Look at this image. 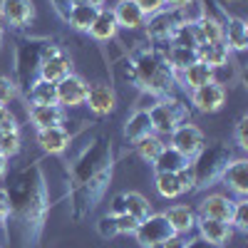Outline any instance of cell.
I'll return each instance as SVG.
<instances>
[{
    "label": "cell",
    "instance_id": "cell-1",
    "mask_svg": "<svg viewBox=\"0 0 248 248\" xmlns=\"http://www.w3.org/2000/svg\"><path fill=\"white\" fill-rule=\"evenodd\" d=\"M5 194L10 206L5 238L15 236L17 248H37L50 214V189L40 161L25 164L23 169H17L10 176Z\"/></svg>",
    "mask_w": 248,
    "mask_h": 248
},
{
    "label": "cell",
    "instance_id": "cell-2",
    "mask_svg": "<svg viewBox=\"0 0 248 248\" xmlns=\"http://www.w3.org/2000/svg\"><path fill=\"white\" fill-rule=\"evenodd\" d=\"M114 176V147L107 134L85 144L67 167V206L72 221L90 218L105 199Z\"/></svg>",
    "mask_w": 248,
    "mask_h": 248
},
{
    "label": "cell",
    "instance_id": "cell-3",
    "mask_svg": "<svg viewBox=\"0 0 248 248\" xmlns=\"http://www.w3.org/2000/svg\"><path fill=\"white\" fill-rule=\"evenodd\" d=\"M129 77L132 82L144 92V94H154V97H169L174 87V72L167 67L159 50L141 47L132 55L129 60Z\"/></svg>",
    "mask_w": 248,
    "mask_h": 248
},
{
    "label": "cell",
    "instance_id": "cell-4",
    "mask_svg": "<svg viewBox=\"0 0 248 248\" xmlns=\"http://www.w3.org/2000/svg\"><path fill=\"white\" fill-rule=\"evenodd\" d=\"M233 159V147L226 141H209L191 156V176H194V191H203L214 186L223 169L229 167V161Z\"/></svg>",
    "mask_w": 248,
    "mask_h": 248
},
{
    "label": "cell",
    "instance_id": "cell-5",
    "mask_svg": "<svg viewBox=\"0 0 248 248\" xmlns=\"http://www.w3.org/2000/svg\"><path fill=\"white\" fill-rule=\"evenodd\" d=\"M52 45V40L47 37H20L15 45V57H13V72H15V85L28 94L30 85L37 79L43 57L47 47Z\"/></svg>",
    "mask_w": 248,
    "mask_h": 248
},
{
    "label": "cell",
    "instance_id": "cell-6",
    "mask_svg": "<svg viewBox=\"0 0 248 248\" xmlns=\"http://www.w3.org/2000/svg\"><path fill=\"white\" fill-rule=\"evenodd\" d=\"M149 117H152L154 134H169L179 127V124L189 122V107L169 94V97H161L149 109Z\"/></svg>",
    "mask_w": 248,
    "mask_h": 248
},
{
    "label": "cell",
    "instance_id": "cell-7",
    "mask_svg": "<svg viewBox=\"0 0 248 248\" xmlns=\"http://www.w3.org/2000/svg\"><path fill=\"white\" fill-rule=\"evenodd\" d=\"M132 236L137 238V243L141 248H161L164 243H167L171 236H176V233H174L171 223L167 221V216H164V214H149L147 218H141L137 223V229H134Z\"/></svg>",
    "mask_w": 248,
    "mask_h": 248
},
{
    "label": "cell",
    "instance_id": "cell-8",
    "mask_svg": "<svg viewBox=\"0 0 248 248\" xmlns=\"http://www.w3.org/2000/svg\"><path fill=\"white\" fill-rule=\"evenodd\" d=\"M179 25H184L181 10L164 8V10L149 15V17H147V25H144V28H147V35L154 40V43H169L171 35H174V30H176Z\"/></svg>",
    "mask_w": 248,
    "mask_h": 248
},
{
    "label": "cell",
    "instance_id": "cell-9",
    "mask_svg": "<svg viewBox=\"0 0 248 248\" xmlns=\"http://www.w3.org/2000/svg\"><path fill=\"white\" fill-rule=\"evenodd\" d=\"M90 85L79 75H67L60 82H55V92H57V105L62 109H75V107H85Z\"/></svg>",
    "mask_w": 248,
    "mask_h": 248
},
{
    "label": "cell",
    "instance_id": "cell-10",
    "mask_svg": "<svg viewBox=\"0 0 248 248\" xmlns=\"http://www.w3.org/2000/svg\"><path fill=\"white\" fill-rule=\"evenodd\" d=\"M72 75V57L62 50L60 45H50L45 57H43V65H40V72L37 77H43L47 82H60L62 77Z\"/></svg>",
    "mask_w": 248,
    "mask_h": 248
},
{
    "label": "cell",
    "instance_id": "cell-11",
    "mask_svg": "<svg viewBox=\"0 0 248 248\" xmlns=\"http://www.w3.org/2000/svg\"><path fill=\"white\" fill-rule=\"evenodd\" d=\"M203 144H206L203 132L191 122H184L174 132H169V147H174L176 152H181L184 156H189V159L203 147Z\"/></svg>",
    "mask_w": 248,
    "mask_h": 248
},
{
    "label": "cell",
    "instance_id": "cell-12",
    "mask_svg": "<svg viewBox=\"0 0 248 248\" xmlns=\"http://www.w3.org/2000/svg\"><path fill=\"white\" fill-rule=\"evenodd\" d=\"M0 15L5 20V28L25 30L35 20V5L32 0H0Z\"/></svg>",
    "mask_w": 248,
    "mask_h": 248
},
{
    "label": "cell",
    "instance_id": "cell-13",
    "mask_svg": "<svg viewBox=\"0 0 248 248\" xmlns=\"http://www.w3.org/2000/svg\"><path fill=\"white\" fill-rule=\"evenodd\" d=\"M226 102V87L221 85V82H206V85L191 90V105L203 112V114H214L223 107Z\"/></svg>",
    "mask_w": 248,
    "mask_h": 248
},
{
    "label": "cell",
    "instance_id": "cell-14",
    "mask_svg": "<svg viewBox=\"0 0 248 248\" xmlns=\"http://www.w3.org/2000/svg\"><path fill=\"white\" fill-rule=\"evenodd\" d=\"M85 107H87L94 117H107V114H112L114 107H117V94H114L112 85H107V82H97V85H90L87 99H85Z\"/></svg>",
    "mask_w": 248,
    "mask_h": 248
},
{
    "label": "cell",
    "instance_id": "cell-15",
    "mask_svg": "<svg viewBox=\"0 0 248 248\" xmlns=\"http://www.w3.org/2000/svg\"><path fill=\"white\" fill-rule=\"evenodd\" d=\"M112 214L114 216L117 214H129L137 221H141L152 214V203H149V199H144L137 191H124V194H117L112 199Z\"/></svg>",
    "mask_w": 248,
    "mask_h": 248
},
{
    "label": "cell",
    "instance_id": "cell-16",
    "mask_svg": "<svg viewBox=\"0 0 248 248\" xmlns=\"http://www.w3.org/2000/svg\"><path fill=\"white\" fill-rule=\"evenodd\" d=\"M218 181H223L238 199H246L248 196V161L243 156H233Z\"/></svg>",
    "mask_w": 248,
    "mask_h": 248
},
{
    "label": "cell",
    "instance_id": "cell-17",
    "mask_svg": "<svg viewBox=\"0 0 248 248\" xmlns=\"http://www.w3.org/2000/svg\"><path fill=\"white\" fill-rule=\"evenodd\" d=\"M196 229H199V238L218 248H226L233 236V229L226 221H214V218H203V216L196 218Z\"/></svg>",
    "mask_w": 248,
    "mask_h": 248
},
{
    "label": "cell",
    "instance_id": "cell-18",
    "mask_svg": "<svg viewBox=\"0 0 248 248\" xmlns=\"http://www.w3.org/2000/svg\"><path fill=\"white\" fill-rule=\"evenodd\" d=\"M233 199L223 196V194H209L206 199H201L199 203V216L203 218H214V221H231V214H233Z\"/></svg>",
    "mask_w": 248,
    "mask_h": 248
},
{
    "label": "cell",
    "instance_id": "cell-19",
    "mask_svg": "<svg viewBox=\"0 0 248 248\" xmlns=\"http://www.w3.org/2000/svg\"><path fill=\"white\" fill-rule=\"evenodd\" d=\"M223 25V43L231 52H243L248 47V25L246 20L233 17V15H226L221 20Z\"/></svg>",
    "mask_w": 248,
    "mask_h": 248
},
{
    "label": "cell",
    "instance_id": "cell-20",
    "mask_svg": "<svg viewBox=\"0 0 248 248\" xmlns=\"http://www.w3.org/2000/svg\"><path fill=\"white\" fill-rule=\"evenodd\" d=\"M70 141H72V132H67L62 124L37 129V144L45 154H62L70 147Z\"/></svg>",
    "mask_w": 248,
    "mask_h": 248
},
{
    "label": "cell",
    "instance_id": "cell-21",
    "mask_svg": "<svg viewBox=\"0 0 248 248\" xmlns=\"http://www.w3.org/2000/svg\"><path fill=\"white\" fill-rule=\"evenodd\" d=\"M117 25L124 30H141L147 25V15L141 13V8L134 3V0H119V3L112 8Z\"/></svg>",
    "mask_w": 248,
    "mask_h": 248
},
{
    "label": "cell",
    "instance_id": "cell-22",
    "mask_svg": "<svg viewBox=\"0 0 248 248\" xmlns=\"http://www.w3.org/2000/svg\"><path fill=\"white\" fill-rule=\"evenodd\" d=\"M28 119L32 122L35 129H45V127H57L65 122V109L60 105H30L28 107Z\"/></svg>",
    "mask_w": 248,
    "mask_h": 248
},
{
    "label": "cell",
    "instance_id": "cell-23",
    "mask_svg": "<svg viewBox=\"0 0 248 248\" xmlns=\"http://www.w3.org/2000/svg\"><path fill=\"white\" fill-rule=\"evenodd\" d=\"M164 216L171 223L176 236H189L196 229V214H194V209H189V206H184V203L169 206V209L164 211Z\"/></svg>",
    "mask_w": 248,
    "mask_h": 248
},
{
    "label": "cell",
    "instance_id": "cell-24",
    "mask_svg": "<svg viewBox=\"0 0 248 248\" xmlns=\"http://www.w3.org/2000/svg\"><path fill=\"white\" fill-rule=\"evenodd\" d=\"M117 32H119V25L114 20L112 8H99V13H97V17H94V23H92L87 35H92L94 40H99V43H109V40L117 37Z\"/></svg>",
    "mask_w": 248,
    "mask_h": 248
},
{
    "label": "cell",
    "instance_id": "cell-25",
    "mask_svg": "<svg viewBox=\"0 0 248 248\" xmlns=\"http://www.w3.org/2000/svg\"><path fill=\"white\" fill-rule=\"evenodd\" d=\"M196 55H199V62H203V65H209L214 72L221 70L229 65V57H231V50L226 47V43L221 40V43H209V45H199L196 47Z\"/></svg>",
    "mask_w": 248,
    "mask_h": 248
},
{
    "label": "cell",
    "instance_id": "cell-26",
    "mask_svg": "<svg viewBox=\"0 0 248 248\" xmlns=\"http://www.w3.org/2000/svg\"><path fill=\"white\" fill-rule=\"evenodd\" d=\"M191 164L189 156H184L181 152H176L174 147H169V144H164V149L159 152V156L154 159V171H169V174H179L181 169H186Z\"/></svg>",
    "mask_w": 248,
    "mask_h": 248
},
{
    "label": "cell",
    "instance_id": "cell-27",
    "mask_svg": "<svg viewBox=\"0 0 248 248\" xmlns=\"http://www.w3.org/2000/svg\"><path fill=\"white\" fill-rule=\"evenodd\" d=\"M147 134H154L152 129V117L147 109H134L129 114V119L124 122V139L127 141H137Z\"/></svg>",
    "mask_w": 248,
    "mask_h": 248
},
{
    "label": "cell",
    "instance_id": "cell-28",
    "mask_svg": "<svg viewBox=\"0 0 248 248\" xmlns=\"http://www.w3.org/2000/svg\"><path fill=\"white\" fill-rule=\"evenodd\" d=\"M97 13H99L97 5L72 3V8H70V13H67V20H65V23H70V28L77 30V32H90V28H92V23H94Z\"/></svg>",
    "mask_w": 248,
    "mask_h": 248
},
{
    "label": "cell",
    "instance_id": "cell-29",
    "mask_svg": "<svg viewBox=\"0 0 248 248\" xmlns=\"http://www.w3.org/2000/svg\"><path fill=\"white\" fill-rule=\"evenodd\" d=\"M161 57H164V62H167V67L174 72V77H176V75H181L186 67L194 65V62L199 60L196 50H189V47H176V45H169V50H164V52H161Z\"/></svg>",
    "mask_w": 248,
    "mask_h": 248
},
{
    "label": "cell",
    "instance_id": "cell-30",
    "mask_svg": "<svg viewBox=\"0 0 248 248\" xmlns=\"http://www.w3.org/2000/svg\"><path fill=\"white\" fill-rule=\"evenodd\" d=\"M179 79H181V85H184V90H196V87H201V85H206V82H211L214 79V70L209 67V65H203V62H194V65H189L181 75H176Z\"/></svg>",
    "mask_w": 248,
    "mask_h": 248
},
{
    "label": "cell",
    "instance_id": "cell-31",
    "mask_svg": "<svg viewBox=\"0 0 248 248\" xmlns=\"http://www.w3.org/2000/svg\"><path fill=\"white\" fill-rule=\"evenodd\" d=\"M194 25H196L199 43H201V45L221 43V40H223V25H221V20L214 17V15H209V10H206V15H201Z\"/></svg>",
    "mask_w": 248,
    "mask_h": 248
},
{
    "label": "cell",
    "instance_id": "cell-32",
    "mask_svg": "<svg viewBox=\"0 0 248 248\" xmlns=\"http://www.w3.org/2000/svg\"><path fill=\"white\" fill-rule=\"evenodd\" d=\"M28 102L30 105H57V92H55V82H47L43 77H37L30 90H28Z\"/></svg>",
    "mask_w": 248,
    "mask_h": 248
},
{
    "label": "cell",
    "instance_id": "cell-33",
    "mask_svg": "<svg viewBox=\"0 0 248 248\" xmlns=\"http://www.w3.org/2000/svg\"><path fill=\"white\" fill-rule=\"evenodd\" d=\"M134 144V152L141 161H147V164H154V159L159 156V152L164 149V141L159 139V134H147V137H141Z\"/></svg>",
    "mask_w": 248,
    "mask_h": 248
},
{
    "label": "cell",
    "instance_id": "cell-34",
    "mask_svg": "<svg viewBox=\"0 0 248 248\" xmlns=\"http://www.w3.org/2000/svg\"><path fill=\"white\" fill-rule=\"evenodd\" d=\"M154 186H156L161 199H179L184 194L181 184H179V176L169 174V171H154Z\"/></svg>",
    "mask_w": 248,
    "mask_h": 248
},
{
    "label": "cell",
    "instance_id": "cell-35",
    "mask_svg": "<svg viewBox=\"0 0 248 248\" xmlns=\"http://www.w3.org/2000/svg\"><path fill=\"white\" fill-rule=\"evenodd\" d=\"M169 45H176V47H189V50H196L201 43H199V32H196V25L194 23H184L174 30Z\"/></svg>",
    "mask_w": 248,
    "mask_h": 248
},
{
    "label": "cell",
    "instance_id": "cell-36",
    "mask_svg": "<svg viewBox=\"0 0 248 248\" xmlns=\"http://www.w3.org/2000/svg\"><path fill=\"white\" fill-rule=\"evenodd\" d=\"M20 144H23L20 129H0V154L3 156H15L20 152Z\"/></svg>",
    "mask_w": 248,
    "mask_h": 248
},
{
    "label": "cell",
    "instance_id": "cell-37",
    "mask_svg": "<svg viewBox=\"0 0 248 248\" xmlns=\"http://www.w3.org/2000/svg\"><path fill=\"white\" fill-rule=\"evenodd\" d=\"M229 226L238 233H248V201L246 199H238L233 203V214H231Z\"/></svg>",
    "mask_w": 248,
    "mask_h": 248
},
{
    "label": "cell",
    "instance_id": "cell-38",
    "mask_svg": "<svg viewBox=\"0 0 248 248\" xmlns=\"http://www.w3.org/2000/svg\"><path fill=\"white\" fill-rule=\"evenodd\" d=\"M17 94V85H15V79L5 77V75H0V105H10V102L15 99Z\"/></svg>",
    "mask_w": 248,
    "mask_h": 248
},
{
    "label": "cell",
    "instance_id": "cell-39",
    "mask_svg": "<svg viewBox=\"0 0 248 248\" xmlns=\"http://www.w3.org/2000/svg\"><path fill=\"white\" fill-rule=\"evenodd\" d=\"M97 233H99L102 238H114V236H119L114 214H107V216H102V218L97 221Z\"/></svg>",
    "mask_w": 248,
    "mask_h": 248
},
{
    "label": "cell",
    "instance_id": "cell-40",
    "mask_svg": "<svg viewBox=\"0 0 248 248\" xmlns=\"http://www.w3.org/2000/svg\"><path fill=\"white\" fill-rule=\"evenodd\" d=\"M114 221H117V231H119V236L124 233V236H132L134 233V229H137V218L134 216H129V214H117L114 216Z\"/></svg>",
    "mask_w": 248,
    "mask_h": 248
},
{
    "label": "cell",
    "instance_id": "cell-41",
    "mask_svg": "<svg viewBox=\"0 0 248 248\" xmlns=\"http://www.w3.org/2000/svg\"><path fill=\"white\" fill-rule=\"evenodd\" d=\"M246 129H248V114H243L238 122H236V144L246 152L248 149V137H246Z\"/></svg>",
    "mask_w": 248,
    "mask_h": 248
},
{
    "label": "cell",
    "instance_id": "cell-42",
    "mask_svg": "<svg viewBox=\"0 0 248 248\" xmlns=\"http://www.w3.org/2000/svg\"><path fill=\"white\" fill-rule=\"evenodd\" d=\"M0 129H20L17 127V119L10 112L8 105H0Z\"/></svg>",
    "mask_w": 248,
    "mask_h": 248
},
{
    "label": "cell",
    "instance_id": "cell-43",
    "mask_svg": "<svg viewBox=\"0 0 248 248\" xmlns=\"http://www.w3.org/2000/svg\"><path fill=\"white\" fill-rule=\"evenodd\" d=\"M134 3H137V5L141 8V13L147 15V17L167 8V3H164V0H134Z\"/></svg>",
    "mask_w": 248,
    "mask_h": 248
},
{
    "label": "cell",
    "instance_id": "cell-44",
    "mask_svg": "<svg viewBox=\"0 0 248 248\" xmlns=\"http://www.w3.org/2000/svg\"><path fill=\"white\" fill-rule=\"evenodd\" d=\"M8 214H10L8 194H5V189H0V229H5V226H8Z\"/></svg>",
    "mask_w": 248,
    "mask_h": 248
},
{
    "label": "cell",
    "instance_id": "cell-45",
    "mask_svg": "<svg viewBox=\"0 0 248 248\" xmlns=\"http://www.w3.org/2000/svg\"><path fill=\"white\" fill-rule=\"evenodd\" d=\"M50 5L55 8V13L62 17V20H67V13L72 8V0H50Z\"/></svg>",
    "mask_w": 248,
    "mask_h": 248
},
{
    "label": "cell",
    "instance_id": "cell-46",
    "mask_svg": "<svg viewBox=\"0 0 248 248\" xmlns=\"http://www.w3.org/2000/svg\"><path fill=\"white\" fill-rule=\"evenodd\" d=\"M186 243H189V238H184V236H171L161 248H186Z\"/></svg>",
    "mask_w": 248,
    "mask_h": 248
},
{
    "label": "cell",
    "instance_id": "cell-47",
    "mask_svg": "<svg viewBox=\"0 0 248 248\" xmlns=\"http://www.w3.org/2000/svg\"><path fill=\"white\" fill-rule=\"evenodd\" d=\"M167 3V8H174V10H181V8H186L189 3H194V0H164Z\"/></svg>",
    "mask_w": 248,
    "mask_h": 248
},
{
    "label": "cell",
    "instance_id": "cell-48",
    "mask_svg": "<svg viewBox=\"0 0 248 248\" xmlns=\"http://www.w3.org/2000/svg\"><path fill=\"white\" fill-rule=\"evenodd\" d=\"M186 248H218V246H211V243H206L203 238H194L186 243Z\"/></svg>",
    "mask_w": 248,
    "mask_h": 248
},
{
    "label": "cell",
    "instance_id": "cell-49",
    "mask_svg": "<svg viewBox=\"0 0 248 248\" xmlns=\"http://www.w3.org/2000/svg\"><path fill=\"white\" fill-rule=\"evenodd\" d=\"M5 174H8V156L0 154V179H3Z\"/></svg>",
    "mask_w": 248,
    "mask_h": 248
},
{
    "label": "cell",
    "instance_id": "cell-50",
    "mask_svg": "<svg viewBox=\"0 0 248 248\" xmlns=\"http://www.w3.org/2000/svg\"><path fill=\"white\" fill-rule=\"evenodd\" d=\"M72 3H87V5H97V8H105V0H72Z\"/></svg>",
    "mask_w": 248,
    "mask_h": 248
},
{
    "label": "cell",
    "instance_id": "cell-51",
    "mask_svg": "<svg viewBox=\"0 0 248 248\" xmlns=\"http://www.w3.org/2000/svg\"><path fill=\"white\" fill-rule=\"evenodd\" d=\"M5 20H3V15H0V43H3V37H5Z\"/></svg>",
    "mask_w": 248,
    "mask_h": 248
},
{
    "label": "cell",
    "instance_id": "cell-52",
    "mask_svg": "<svg viewBox=\"0 0 248 248\" xmlns=\"http://www.w3.org/2000/svg\"><path fill=\"white\" fill-rule=\"evenodd\" d=\"M0 248H3V246H0Z\"/></svg>",
    "mask_w": 248,
    "mask_h": 248
}]
</instances>
